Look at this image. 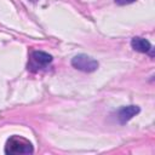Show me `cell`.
I'll return each instance as SVG.
<instances>
[{"label": "cell", "mask_w": 155, "mask_h": 155, "mask_svg": "<svg viewBox=\"0 0 155 155\" xmlns=\"http://www.w3.org/2000/svg\"><path fill=\"white\" fill-rule=\"evenodd\" d=\"M33 151H34V149H33L31 143L21 136L10 137L5 145V154H7V155L31 154Z\"/></svg>", "instance_id": "6da1fadb"}, {"label": "cell", "mask_w": 155, "mask_h": 155, "mask_svg": "<svg viewBox=\"0 0 155 155\" xmlns=\"http://www.w3.org/2000/svg\"><path fill=\"white\" fill-rule=\"evenodd\" d=\"M71 65L84 73H92L98 68V62L87 54H78L71 59Z\"/></svg>", "instance_id": "7a4b0ae2"}, {"label": "cell", "mask_w": 155, "mask_h": 155, "mask_svg": "<svg viewBox=\"0 0 155 155\" xmlns=\"http://www.w3.org/2000/svg\"><path fill=\"white\" fill-rule=\"evenodd\" d=\"M131 46L134 51L137 52H142V53H150V56H153V47L151 44L144 39V38H139L136 36L131 40Z\"/></svg>", "instance_id": "3957f363"}, {"label": "cell", "mask_w": 155, "mask_h": 155, "mask_svg": "<svg viewBox=\"0 0 155 155\" xmlns=\"http://www.w3.org/2000/svg\"><path fill=\"white\" fill-rule=\"evenodd\" d=\"M139 110L140 109L137 105H128V107H124L122 109H120L117 113V119L120 124H126L127 121H130L134 115L139 113Z\"/></svg>", "instance_id": "277c9868"}, {"label": "cell", "mask_w": 155, "mask_h": 155, "mask_svg": "<svg viewBox=\"0 0 155 155\" xmlns=\"http://www.w3.org/2000/svg\"><path fill=\"white\" fill-rule=\"evenodd\" d=\"M31 61L38 67H46L52 62V56L44 51H33L31 52Z\"/></svg>", "instance_id": "5b68a950"}, {"label": "cell", "mask_w": 155, "mask_h": 155, "mask_svg": "<svg viewBox=\"0 0 155 155\" xmlns=\"http://www.w3.org/2000/svg\"><path fill=\"white\" fill-rule=\"evenodd\" d=\"M116 4H119V5H126V4H131V2H133V1H136V0H114Z\"/></svg>", "instance_id": "8992f818"}]
</instances>
